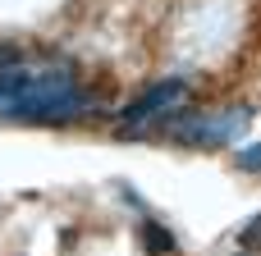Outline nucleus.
<instances>
[{"mask_svg": "<svg viewBox=\"0 0 261 256\" xmlns=\"http://www.w3.org/2000/svg\"><path fill=\"white\" fill-rule=\"evenodd\" d=\"M92 105H96V101H92L87 92H78L69 73L50 69V73H32L28 92L14 96V101H5L0 115H5V119H18V124H64V119L92 115Z\"/></svg>", "mask_w": 261, "mask_h": 256, "instance_id": "nucleus-1", "label": "nucleus"}, {"mask_svg": "<svg viewBox=\"0 0 261 256\" xmlns=\"http://www.w3.org/2000/svg\"><path fill=\"white\" fill-rule=\"evenodd\" d=\"M252 128V110L234 105V110H211V115H193L184 124H174V137L188 147H229Z\"/></svg>", "mask_w": 261, "mask_h": 256, "instance_id": "nucleus-2", "label": "nucleus"}, {"mask_svg": "<svg viewBox=\"0 0 261 256\" xmlns=\"http://www.w3.org/2000/svg\"><path fill=\"white\" fill-rule=\"evenodd\" d=\"M184 105H188V82L184 78H161L119 110V124L124 128H147V124H156V119H165V115H174Z\"/></svg>", "mask_w": 261, "mask_h": 256, "instance_id": "nucleus-3", "label": "nucleus"}, {"mask_svg": "<svg viewBox=\"0 0 261 256\" xmlns=\"http://www.w3.org/2000/svg\"><path fill=\"white\" fill-rule=\"evenodd\" d=\"M142 238H147V247H156V252H170V247H174V238H170V234H165L161 224H151V220H147Z\"/></svg>", "mask_w": 261, "mask_h": 256, "instance_id": "nucleus-4", "label": "nucleus"}, {"mask_svg": "<svg viewBox=\"0 0 261 256\" xmlns=\"http://www.w3.org/2000/svg\"><path fill=\"white\" fill-rule=\"evenodd\" d=\"M234 165H239V169H261V142L257 147H243V151L234 156Z\"/></svg>", "mask_w": 261, "mask_h": 256, "instance_id": "nucleus-5", "label": "nucleus"}, {"mask_svg": "<svg viewBox=\"0 0 261 256\" xmlns=\"http://www.w3.org/2000/svg\"><path fill=\"white\" fill-rule=\"evenodd\" d=\"M243 247H252V243H261V215H252V224H243Z\"/></svg>", "mask_w": 261, "mask_h": 256, "instance_id": "nucleus-6", "label": "nucleus"}]
</instances>
